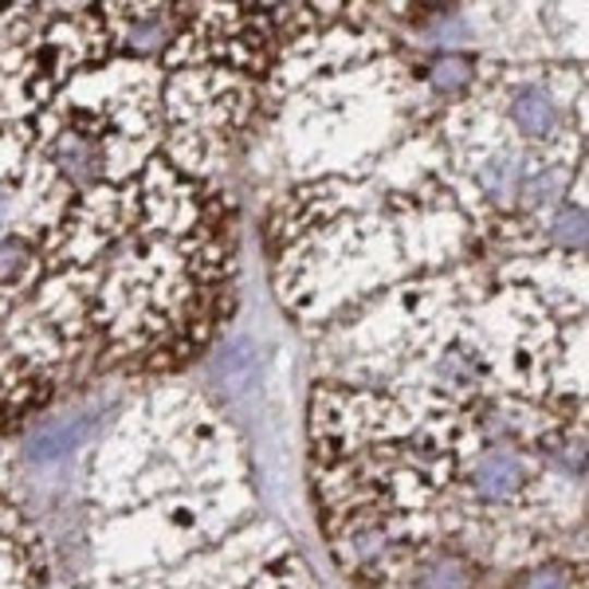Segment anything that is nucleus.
Segmentation results:
<instances>
[{"label":"nucleus","instance_id":"obj_1","mask_svg":"<svg viewBox=\"0 0 589 589\" xmlns=\"http://www.w3.org/2000/svg\"><path fill=\"white\" fill-rule=\"evenodd\" d=\"M519 488H522V464L510 452H495V456L480 460V468H476V491H480L483 500L503 503Z\"/></svg>","mask_w":589,"mask_h":589},{"label":"nucleus","instance_id":"obj_2","mask_svg":"<svg viewBox=\"0 0 589 589\" xmlns=\"http://www.w3.org/2000/svg\"><path fill=\"white\" fill-rule=\"evenodd\" d=\"M510 115H515V122H519L522 134H530V137L550 134L554 122H558V110H554V103H550L546 91H539V87L519 91L515 103H510Z\"/></svg>","mask_w":589,"mask_h":589},{"label":"nucleus","instance_id":"obj_3","mask_svg":"<svg viewBox=\"0 0 589 589\" xmlns=\"http://www.w3.org/2000/svg\"><path fill=\"white\" fill-rule=\"evenodd\" d=\"M480 181L488 189L491 201H500V205H510V201H519V185H522V161L515 154H500L495 161L480 169Z\"/></svg>","mask_w":589,"mask_h":589},{"label":"nucleus","instance_id":"obj_4","mask_svg":"<svg viewBox=\"0 0 589 589\" xmlns=\"http://www.w3.org/2000/svg\"><path fill=\"white\" fill-rule=\"evenodd\" d=\"M471 581H476V566L460 554H444L417 574V589H471Z\"/></svg>","mask_w":589,"mask_h":589},{"label":"nucleus","instance_id":"obj_5","mask_svg":"<svg viewBox=\"0 0 589 589\" xmlns=\"http://www.w3.org/2000/svg\"><path fill=\"white\" fill-rule=\"evenodd\" d=\"M56 157H59V166L68 169L71 177H75L79 185H87V181H95L98 177V149L91 146L87 137H63L56 146Z\"/></svg>","mask_w":589,"mask_h":589},{"label":"nucleus","instance_id":"obj_6","mask_svg":"<svg viewBox=\"0 0 589 589\" xmlns=\"http://www.w3.org/2000/svg\"><path fill=\"white\" fill-rule=\"evenodd\" d=\"M476 75V63H471L468 56H441V59H432V68H429V79H432V87H441V91H456L464 87L468 79Z\"/></svg>","mask_w":589,"mask_h":589},{"label":"nucleus","instance_id":"obj_7","mask_svg":"<svg viewBox=\"0 0 589 589\" xmlns=\"http://www.w3.org/2000/svg\"><path fill=\"white\" fill-rule=\"evenodd\" d=\"M554 240H558L562 248H581V244H586V208H581V205L562 208L558 220H554Z\"/></svg>","mask_w":589,"mask_h":589},{"label":"nucleus","instance_id":"obj_8","mask_svg":"<svg viewBox=\"0 0 589 589\" xmlns=\"http://www.w3.org/2000/svg\"><path fill=\"white\" fill-rule=\"evenodd\" d=\"M24 264H28V244L20 236H0V284L16 279Z\"/></svg>","mask_w":589,"mask_h":589},{"label":"nucleus","instance_id":"obj_9","mask_svg":"<svg viewBox=\"0 0 589 589\" xmlns=\"http://www.w3.org/2000/svg\"><path fill=\"white\" fill-rule=\"evenodd\" d=\"M166 20H142V24H134L130 28V48L134 51H157L166 48Z\"/></svg>","mask_w":589,"mask_h":589},{"label":"nucleus","instance_id":"obj_10","mask_svg":"<svg viewBox=\"0 0 589 589\" xmlns=\"http://www.w3.org/2000/svg\"><path fill=\"white\" fill-rule=\"evenodd\" d=\"M562 193V177L558 173H542V177H534V181H530L527 185V193H522V201H527V205H554V196Z\"/></svg>","mask_w":589,"mask_h":589},{"label":"nucleus","instance_id":"obj_11","mask_svg":"<svg viewBox=\"0 0 589 589\" xmlns=\"http://www.w3.org/2000/svg\"><path fill=\"white\" fill-rule=\"evenodd\" d=\"M522 589H569V569L566 566H542L522 581Z\"/></svg>","mask_w":589,"mask_h":589},{"label":"nucleus","instance_id":"obj_12","mask_svg":"<svg viewBox=\"0 0 589 589\" xmlns=\"http://www.w3.org/2000/svg\"><path fill=\"white\" fill-rule=\"evenodd\" d=\"M441 373L448 377V382H456V385H468L471 382V365H468V358L464 353H456L452 350L448 358L441 362Z\"/></svg>","mask_w":589,"mask_h":589},{"label":"nucleus","instance_id":"obj_13","mask_svg":"<svg viewBox=\"0 0 589 589\" xmlns=\"http://www.w3.org/2000/svg\"><path fill=\"white\" fill-rule=\"evenodd\" d=\"M0 213H4V205H0Z\"/></svg>","mask_w":589,"mask_h":589}]
</instances>
